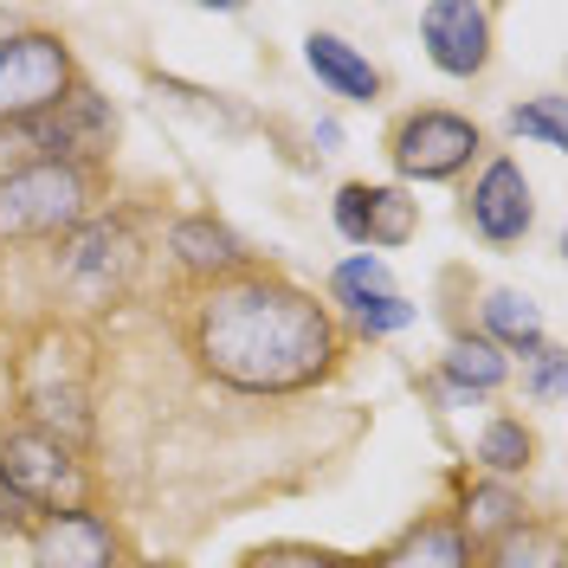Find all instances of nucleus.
Listing matches in <instances>:
<instances>
[{
    "label": "nucleus",
    "mask_w": 568,
    "mask_h": 568,
    "mask_svg": "<svg viewBox=\"0 0 568 568\" xmlns=\"http://www.w3.org/2000/svg\"><path fill=\"white\" fill-rule=\"evenodd\" d=\"M187 355L233 394H304L343 362V329L311 291L240 272L201 284L187 311Z\"/></svg>",
    "instance_id": "nucleus-1"
},
{
    "label": "nucleus",
    "mask_w": 568,
    "mask_h": 568,
    "mask_svg": "<svg viewBox=\"0 0 568 568\" xmlns=\"http://www.w3.org/2000/svg\"><path fill=\"white\" fill-rule=\"evenodd\" d=\"M91 213V175L65 162H27L0 175V240H52L78 233Z\"/></svg>",
    "instance_id": "nucleus-2"
},
{
    "label": "nucleus",
    "mask_w": 568,
    "mask_h": 568,
    "mask_svg": "<svg viewBox=\"0 0 568 568\" xmlns=\"http://www.w3.org/2000/svg\"><path fill=\"white\" fill-rule=\"evenodd\" d=\"M0 497L13 510H39V517L71 510V504H84V465L65 439H52L39 426H13V433H0Z\"/></svg>",
    "instance_id": "nucleus-3"
},
{
    "label": "nucleus",
    "mask_w": 568,
    "mask_h": 568,
    "mask_svg": "<svg viewBox=\"0 0 568 568\" xmlns=\"http://www.w3.org/2000/svg\"><path fill=\"white\" fill-rule=\"evenodd\" d=\"M71 84H78V65H71V45L59 33H7L0 39V123L20 130L45 116L52 104H65Z\"/></svg>",
    "instance_id": "nucleus-4"
},
{
    "label": "nucleus",
    "mask_w": 568,
    "mask_h": 568,
    "mask_svg": "<svg viewBox=\"0 0 568 568\" xmlns=\"http://www.w3.org/2000/svg\"><path fill=\"white\" fill-rule=\"evenodd\" d=\"M485 149L478 123L459 110H407L388 136V162L407 181H453L471 169V155Z\"/></svg>",
    "instance_id": "nucleus-5"
},
{
    "label": "nucleus",
    "mask_w": 568,
    "mask_h": 568,
    "mask_svg": "<svg viewBox=\"0 0 568 568\" xmlns=\"http://www.w3.org/2000/svg\"><path fill=\"white\" fill-rule=\"evenodd\" d=\"M136 265L142 246L130 233V220H84L78 233H65V252H59V278L84 304H116L136 278Z\"/></svg>",
    "instance_id": "nucleus-6"
},
{
    "label": "nucleus",
    "mask_w": 568,
    "mask_h": 568,
    "mask_svg": "<svg viewBox=\"0 0 568 568\" xmlns=\"http://www.w3.org/2000/svg\"><path fill=\"white\" fill-rule=\"evenodd\" d=\"M20 136L45 149L39 162H65V169H84V162H98L110 142H116V116H110V104L98 98V91H91V84H71L65 104H52L45 116L20 123Z\"/></svg>",
    "instance_id": "nucleus-7"
},
{
    "label": "nucleus",
    "mask_w": 568,
    "mask_h": 568,
    "mask_svg": "<svg viewBox=\"0 0 568 568\" xmlns=\"http://www.w3.org/2000/svg\"><path fill=\"white\" fill-rule=\"evenodd\" d=\"M465 220H471L478 240H491V246H517V240L536 226L530 175H524L510 155H491V162L478 169V181H471V194H465Z\"/></svg>",
    "instance_id": "nucleus-8"
},
{
    "label": "nucleus",
    "mask_w": 568,
    "mask_h": 568,
    "mask_svg": "<svg viewBox=\"0 0 568 568\" xmlns=\"http://www.w3.org/2000/svg\"><path fill=\"white\" fill-rule=\"evenodd\" d=\"M491 7L478 0H433L420 13V39H426V59L433 71L446 78H478L491 65Z\"/></svg>",
    "instance_id": "nucleus-9"
},
{
    "label": "nucleus",
    "mask_w": 568,
    "mask_h": 568,
    "mask_svg": "<svg viewBox=\"0 0 568 568\" xmlns=\"http://www.w3.org/2000/svg\"><path fill=\"white\" fill-rule=\"evenodd\" d=\"M33 568H116V530L104 510L71 504L33 524Z\"/></svg>",
    "instance_id": "nucleus-10"
},
{
    "label": "nucleus",
    "mask_w": 568,
    "mask_h": 568,
    "mask_svg": "<svg viewBox=\"0 0 568 568\" xmlns=\"http://www.w3.org/2000/svg\"><path fill=\"white\" fill-rule=\"evenodd\" d=\"M336 233L349 246H407L420 233V201H407L400 187L349 181V187H336Z\"/></svg>",
    "instance_id": "nucleus-11"
},
{
    "label": "nucleus",
    "mask_w": 568,
    "mask_h": 568,
    "mask_svg": "<svg viewBox=\"0 0 568 568\" xmlns=\"http://www.w3.org/2000/svg\"><path fill=\"white\" fill-rule=\"evenodd\" d=\"M169 252H175L181 272L201 278V284H220V278H240V272H246V246H240V233L220 226L213 213H181L175 226H169Z\"/></svg>",
    "instance_id": "nucleus-12"
},
{
    "label": "nucleus",
    "mask_w": 568,
    "mask_h": 568,
    "mask_svg": "<svg viewBox=\"0 0 568 568\" xmlns=\"http://www.w3.org/2000/svg\"><path fill=\"white\" fill-rule=\"evenodd\" d=\"M471 562H478V549L465 542V530L453 517H420L414 530L400 536V542H388L368 568H471Z\"/></svg>",
    "instance_id": "nucleus-13"
},
{
    "label": "nucleus",
    "mask_w": 568,
    "mask_h": 568,
    "mask_svg": "<svg viewBox=\"0 0 568 568\" xmlns=\"http://www.w3.org/2000/svg\"><path fill=\"white\" fill-rule=\"evenodd\" d=\"M304 65L317 71V84L323 91H336L343 104H375V98H382V71L336 33H311L304 39Z\"/></svg>",
    "instance_id": "nucleus-14"
},
{
    "label": "nucleus",
    "mask_w": 568,
    "mask_h": 568,
    "mask_svg": "<svg viewBox=\"0 0 568 568\" xmlns=\"http://www.w3.org/2000/svg\"><path fill=\"white\" fill-rule=\"evenodd\" d=\"M439 382L471 394V400H478V394H497L504 382H510V355L491 349L485 336H453L446 355H439Z\"/></svg>",
    "instance_id": "nucleus-15"
},
{
    "label": "nucleus",
    "mask_w": 568,
    "mask_h": 568,
    "mask_svg": "<svg viewBox=\"0 0 568 568\" xmlns=\"http://www.w3.org/2000/svg\"><path fill=\"white\" fill-rule=\"evenodd\" d=\"M478 317H485V343L491 349H517V355L542 349V311H536L524 291H485Z\"/></svg>",
    "instance_id": "nucleus-16"
},
{
    "label": "nucleus",
    "mask_w": 568,
    "mask_h": 568,
    "mask_svg": "<svg viewBox=\"0 0 568 568\" xmlns=\"http://www.w3.org/2000/svg\"><path fill=\"white\" fill-rule=\"evenodd\" d=\"M478 568H562V536H556V524L524 517L510 536H497L491 549H485Z\"/></svg>",
    "instance_id": "nucleus-17"
},
{
    "label": "nucleus",
    "mask_w": 568,
    "mask_h": 568,
    "mask_svg": "<svg viewBox=\"0 0 568 568\" xmlns=\"http://www.w3.org/2000/svg\"><path fill=\"white\" fill-rule=\"evenodd\" d=\"M465 530V542L471 549H491L497 536H510L517 524H524V504L504 491V485H478V491L465 497V517H453Z\"/></svg>",
    "instance_id": "nucleus-18"
},
{
    "label": "nucleus",
    "mask_w": 568,
    "mask_h": 568,
    "mask_svg": "<svg viewBox=\"0 0 568 568\" xmlns=\"http://www.w3.org/2000/svg\"><path fill=\"white\" fill-rule=\"evenodd\" d=\"M471 459L485 465L491 478H524L536 465V433L524 420H491L478 433V453H471Z\"/></svg>",
    "instance_id": "nucleus-19"
},
{
    "label": "nucleus",
    "mask_w": 568,
    "mask_h": 568,
    "mask_svg": "<svg viewBox=\"0 0 568 568\" xmlns=\"http://www.w3.org/2000/svg\"><path fill=\"white\" fill-rule=\"evenodd\" d=\"M336 304L355 317L362 336H394V329H407V323H414V304H407L394 284H388V291H355V297H336Z\"/></svg>",
    "instance_id": "nucleus-20"
},
{
    "label": "nucleus",
    "mask_w": 568,
    "mask_h": 568,
    "mask_svg": "<svg viewBox=\"0 0 568 568\" xmlns=\"http://www.w3.org/2000/svg\"><path fill=\"white\" fill-rule=\"evenodd\" d=\"M510 130H517V136H536L542 149H562V142H568V130H562V98L549 91V98L517 104V110H510Z\"/></svg>",
    "instance_id": "nucleus-21"
},
{
    "label": "nucleus",
    "mask_w": 568,
    "mask_h": 568,
    "mask_svg": "<svg viewBox=\"0 0 568 568\" xmlns=\"http://www.w3.org/2000/svg\"><path fill=\"white\" fill-rule=\"evenodd\" d=\"M388 265L375 258V252H355V258H343L336 272H329V291L336 297H355V291H388Z\"/></svg>",
    "instance_id": "nucleus-22"
},
{
    "label": "nucleus",
    "mask_w": 568,
    "mask_h": 568,
    "mask_svg": "<svg viewBox=\"0 0 568 568\" xmlns=\"http://www.w3.org/2000/svg\"><path fill=\"white\" fill-rule=\"evenodd\" d=\"M524 394H530L536 407H556L562 400V349L556 343L536 349V368H530V382H524Z\"/></svg>",
    "instance_id": "nucleus-23"
},
{
    "label": "nucleus",
    "mask_w": 568,
    "mask_h": 568,
    "mask_svg": "<svg viewBox=\"0 0 568 568\" xmlns=\"http://www.w3.org/2000/svg\"><path fill=\"white\" fill-rule=\"evenodd\" d=\"M240 568H355V562L329 556V549H258V556H246Z\"/></svg>",
    "instance_id": "nucleus-24"
},
{
    "label": "nucleus",
    "mask_w": 568,
    "mask_h": 568,
    "mask_svg": "<svg viewBox=\"0 0 568 568\" xmlns=\"http://www.w3.org/2000/svg\"><path fill=\"white\" fill-rule=\"evenodd\" d=\"M116 568H181V562H116Z\"/></svg>",
    "instance_id": "nucleus-25"
}]
</instances>
